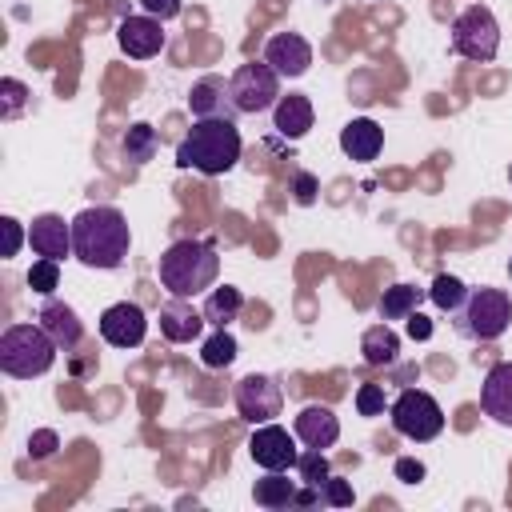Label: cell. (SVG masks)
Here are the masks:
<instances>
[{
    "mask_svg": "<svg viewBox=\"0 0 512 512\" xmlns=\"http://www.w3.org/2000/svg\"><path fill=\"white\" fill-rule=\"evenodd\" d=\"M132 248V232L120 208L96 204L72 216V256L84 268H120Z\"/></svg>",
    "mask_w": 512,
    "mask_h": 512,
    "instance_id": "cell-1",
    "label": "cell"
},
{
    "mask_svg": "<svg viewBox=\"0 0 512 512\" xmlns=\"http://www.w3.org/2000/svg\"><path fill=\"white\" fill-rule=\"evenodd\" d=\"M240 152H244V140H240L232 116H204L176 144V164L196 168L204 176H224V172L236 168Z\"/></svg>",
    "mask_w": 512,
    "mask_h": 512,
    "instance_id": "cell-2",
    "label": "cell"
},
{
    "mask_svg": "<svg viewBox=\"0 0 512 512\" xmlns=\"http://www.w3.org/2000/svg\"><path fill=\"white\" fill-rule=\"evenodd\" d=\"M156 272H160V288L168 296L192 300V296L208 292L216 284V276H220L216 244L212 240H176V244H168L160 252Z\"/></svg>",
    "mask_w": 512,
    "mask_h": 512,
    "instance_id": "cell-3",
    "label": "cell"
},
{
    "mask_svg": "<svg viewBox=\"0 0 512 512\" xmlns=\"http://www.w3.org/2000/svg\"><path fill=\"white\" fill-rule=\"evenodd\" d=\"M56 340L40 328V324H12L0 336V368L16 380H32L44 376L56 364Z\"/></svg>",
    "mask_w": 512,
    "mask_h": 512,
    "instance_id": "cell-4",
    "label": "cell"
},
{
    "mask_svg": "<svg viewBox=\"0 0 512 512\" xmlns=\"http://www.w3.org/2000/svg\"><path fill=\"white\" fill-rule=\"evenodd\" d=\"M388 420L404 440H416V444H428L444 432V412H440L436 396L424 388H404L388 404Z\"/></svg>",
    "mask_w": 512,
    "mask_h": 512,
    "instance_id": "cell-5",
    "label": "cell"
},
{
    "mask_svg": "<svg viewBox=\"0 0 512 512\" xmlns=\"http://www.w3.org/2000/svg\"><path fill=\"white\" fill-rule=\"evenodd\" d=\"M228 96L240 116H256L276 108L280 100V72L268 60H248L228 76Z\"/></svg>",
    "mask_w": 512,
    "mask_h": 512,
    "instance_id": "cell-6",
    "label": "cell"
},
{
    "mask_svg": "<svg viewBox=\"0 0 512 512\" xmlns=\"http://www.w3.org/2000/svg\"><path fill=\"white\" fill-rule=\"evenodd\" d=\"M460 316V332L472 340H496L512 324V296L504 288H472Z\"/></svg>",
    "mask_w": 512,
    "mask_h": 512,
    "instance_id": "cell-7",
    "label": "cell"
},
{
    "mask_svg": "<svg viewBox=\"0 0 512 512\" xmlns=\"http://www.w3.org/2000/svg\"><path fill=\"white\" fill-rule=\"evenodd\" d=\"M452 48L464 60H476V64L496 60V52H500V24H496L488 4H468L452 20Z\"/></svg>",
    "mask_w": 512,
    "mask_h": 512,
    "instance_id": "cell-8",
    "label": "cell"
},
{
    "mask_svg": "<svg viewBox=\"0 0 512 512\" xmlns=\"http://www.w3.org/2000/svg\"><path fill=\"white\" fill-rule=\"evenodd\" d=\"M248 456L264 468V472H288L296 468L300 460V448H296V432L280 428V424H256V432L248 436Z\"/></svg>",
    "mask_w": 512,
    "mask_h": 512,
    "instance_id": "cell-9",
    "label": "cell"
},
{
    "mask_svg": "<svg viewBox=\"0 0 512 512\" xmlns=\"http://www.w3.org/2000/svg\"><path fill=\"white\" fill-rule=\"evenodd\" d=\"M280 404H284V392H280L276 376L248 372L244 380H236V412L248 424H268L272 416H280Z\"/></svg>",
    "mask_w": 512,
    "mask_h": 512,
    "instance_id": "cell-10",
    "label": "cell"
},
{
    "mask_svg": "<svg viewBox=\"0 0 512 512\" xmlns=\"http://www.w3.org/2000/svg\"><path fill=\"white\" fill-rule=\"evenodd\" d=\"M100 336L112 344V348H140L144 336H148V316L140 304L132 300H120V304H108L100 312Z\"/></svg>",
    "mask_w": 512,
    "mask_h": 512,
    "instance_id": "cell-11",
    "label": "cell"
},
{
    "mask_svg": "<svg viewBox=\"0 0 512 512\" xmlns=\"http://www.w3.org/2000/svg\"><path fill=\"white\" fill-rule=\"evenodd\" d=\"M116 40H120V48H124V56H132V60H148V56H156L160 48H164V20H156V16H124L120 24H116Z\"/></svg>",
    "mask_w": 512,
    "mask_h": 512,
    "instance_id": "cell-12",
    "label": "cell"
},
{
    "mask_svg": "<svg viewBox=\"0 0 512 512\" xmlns=\"http://www.w3.org/2000/svg\"><path fill=\"white\" fill-rule=\"evenodd\" d=\"M264 60L280 72V80H296L312 68V44L300 32H276L264 44Z\"/></svg>",
    "mask_w": 512,
    "mask_h": 512,
    "instance_id": "cell-13",
    "label": "cell"
},
{
    "mask_svg": "<svg viewBox=\"0 0 512 512\" xmlns=\"http://www.w3.org/2000/svg\"><path fill=\"white\" fill-rule=\"evenodd\" d=\"M28 244L36 256H48V260L72 256V220L56 216V212H40L28 224Z\"/></svg>",
    "mask_w": 512,
    "mask_h": 512,
    "instance_id": "cell-14",
    "label": "cell"
},
{
    "mask_svg": "<svg viewBox=\"0 0 512 512\" xmlns=\"http://www.w3.org/2000/svg\"><path fill=\"white\" fill-rule=\"evenodd\" d=\"M292 432L304 448H332L340 440V420L328 404H304L292 420Z\"/></svg>",
    "mask_w": 512,
    "mask_h": 512,
    "instance_id": "cell-15",
    "label": "cell"
},
{
    "mask_svg": "<svg viewBox=\"0 0 512 512\" xmlns=\"http://www.w3.org/2000/svg\"><path fill=\"white\" fill-rule=\"evenodd\" d=\"M480 408L488 420L512 428V360H500L488 368V376L480 384Z\"/></svg>",
    "mask_w": 512,
    "mask_h": 512,
    "instance_id": "cell-16",
    "label": "cell"
},
{
    "mask_svg": "<svg viewBox=\"0 0 512 512\" xmlns=\"http://www.w3.org/2000/svg\"><path fill=\"white\" fill-rule=\"evenodd\" d=\"M36 324L56 340L60 352H72L84 340V324H80L76 308H68L64 300H44L40 312H36Z\"/></svg>",
    "mask_w": 512,
    "mask_h": 512,
    "instance_id": "cell-17",
    "label": "cell"
},
{
    "mask_svg": "<svg viewBox=\"0 0 512 512\" xmlns=\"http://www.w3.org/2000/svg\"><path fill=\"white\" fill-rule=\"evenodd\" d=\"M340 148H344L348 160L368 164V160H376L380 148H384V128H380L372 116H352V120L340 128Z\"/></svg>",
    "mask_w": 512,
    "mask_h": 512,
    "instance_id": "cell-18",
    "label": "cell"
},
{
    "mask_svg": "<svg viewBox=\"0 0 512 512\" xmlns=\"http://www.w3.org/2000/svg\"><path fill=\"white\" fill-rule=\"evenodd\" d=\"M204 312H196L184 296H172L164 308H160V332L172 340V344H192L200 332H204Z\"/></svg>",
    "mask_w": 512,
    "mask_h": 512,
    "instance_id": "cell-19",
    "label": "cell"
},
{
    "mask_svg": "<svg viewBox=\"0 0 512 512\" xmlns=\"http://www.w3.org/2000/svg\"><path fill=\"white\" fill-rule=\"evenodd\" d=\"M312 120H316L312 100H308V96H300V92L280 96V100H276V108H272V128H276V136H284V140H300V136H308Z\"/></svg>",
    "mask_w": 512,
    "mask_h": 512,
    "instance_id": "cell-20",
    "label": "cell"
},
{
    "mask_svg": "<svg viewBox=\"0 0 512 512\" xmlns=\"http://www.w3.org/2000/svg\"><path fill=\"white\" fill-rule=\"evenodd\" d=\"M188 108H192L196 120L236 112V108H232V96H228V84H224L220 76H204V80H196L192 92H188Z\"/></svg>",
    "mask_w": 512,
    "mask_h": 512,
    "instance_id": "cell-21",
    "label": "cell"
},
{
    "mask_svg": "<svg viewBox=\"0 0 512 512\" xmlns=\"http://www.w3.org/2000/svg\"><path fill=\"white\" fill-rule=\"evenodd\" d=\"M240 308H244V292L236 288V284H220V288H212L208 292V300H204V320L212 324V328H228L236 316H240Z\"/></svg>",
    "mask_w": 512,
    "mask_h": 512,
    "instance_id": "cell-22",
    "label": "cell"
},
{
    "mask_svg": "<svg viewBox=\"0 0 512 512\" xmlns=\"http://www.w3.org/2000/svg\"><path fill=\"white\" fill-rule=\"evenodd\" d=\"M420 300H424V288H416V284H392V288H384V296H380V320H408L416 308H420Z\"/></svg>",
    "mask_w": 512,
    "mask_h": 512,
    "instance_id": "cell-23",
    "label": "cell"
},
{
    "mask_svg": "<svg viewBox=\"0 0 512 512\" xmlns=\"http://www.w3.org/2000/svg\"><path fill=\"white\" fill-rule=\"evenodd\" d=\"M252 500L260 504V508H288L292 500H296V480H288L284 472H268V476H260L256 484H252Z\"/></svg>",
    "mask_w": 512,
    "mask_h": 512,
    "instance_id": "cell-24",
    "label": "cell"
},
{
    "mask_svg": "<svg viewBox=\"0 0 512 512\" xmlns=\"http://www.w3.org/2000/svg\"><path fill=\"white\" fill-rule=\"evenodd\" d=\"M360 352H364V360H368V364H392V360H396V352H400V336L388 328V320H380V324H372V328L364 332Z\"/></svg>",
    "mask_w": 512,
    "mask_h": 512,
    "instance_id": "cell-25",
    "label": "cell"
},
{
    "mask_svg": "<svg viewBox=\"0 0 512 512\" xmlns=\"http://www.w3.org/2000/svg\"><path fill=\"white\" fill-rule=\"evenodd\" d=\"M156 144H160V140H156V128L140 120V124H132V128L124 132L120 152H124V160H128V164H148V160L156 156Z\"/></svg>",
    "mask_w": 512,
    "mask_h": 512,
    "instance_id": "cell-26",
    "label": "cell"
},
{
    "mask_svg": "<svg viewBox=\"0 0 512 512\" xmlns=\"http://www.w3.org/2000/svg\"><path fill=\"white\" fill-rule=\"evenodd\" d=\"M468 292H472V288H464V280H460V276L440 272V276L432 280V288H428V300H432L440 312H460V308H464V300H468Z\"/></svg>",
    "mask_w": 512,
    "mask_h": 512,
    "instance_id": "cell-27",
    "label": "cell"
},
{
    "mask_svg": "<svg viewBox=\"0 0 512 512\" xmlns=\"http://www.w3.org/2000/svg\"><path fill=\"white\" fill-rule=\"evenodd\" d=\"M236 360V336L228 328H212V336L200 344V364L204 368H228Z\"/></svg>",
    "mask_w": 512,
    "mask_h": 512,
    "instance_id": "cell-28",
    "label": "cell"
},
{
    "mask_svg": "<svg viewBox=\"0 0 512 512\" xmlns=\"http://www.w3.org/2000/svg\"><path fill=\"white\" fill-rule=\"evenodd\" d=\"M296 472H300V484L320 488V484L332 476V464H328L324 448H304V452H300V460H296Z\"/></svg>",
    "mask_w": 512,
    "mask_h": 512,
    "instance_id": "cell-29",
    "label": "cell"
},
{
    "mask_svg": "<svg viewBox=\"0 0 512 512\" xmlns=\"http://www.w3.org/2000/svg\"><path fill=\"white\" fill-rule=\"evenodd\" d=\"M28 84H20L16 76H4L0 80V120H16L24 108H28Z\"/></svg>",
    "mask_w": 512,
    "mask_h": 512,
    "instance_id": "cell-30",
    "label": "cell"
},
{
    "mask_svg": "<svg viewBox=\"0 0 512 512\" xmlns=\"http://www.w3.org/2000/svg\"><path fill=\"white\" fill-rule=\"evenodd\" d=\"M56 284H60V260L40 256V260L28 268V288H32L36 296H52V292H56Z\"/></svg>",
    "mask_w": 512,
    "mask_h": 512,
    "instance_id": "cell-31",
    "label": "cell"
},
{
    "mask_svg": "<svg viewBox=\"0 0 512 512\" xmlns=\"http://www.w3.org/2000/svg\"><path fill=\"white\" fill-rule=\"evenodd\" d=\"M384 408H388L384 384H360V392H356V412H360V416H380Z\"/></svg>",
    "mask_w": 512,
    "mask_h": 512,
    "instance_id": "cell-32",
    "label": "cell"
},
{
    "mask_svg": "<svg viewBox=\"0 0 512 512\" xmlns=\"http://www.w3.org/2000/svg\"><path fill=\"white\" fill-rule=\"evenodd\" d=\"M320 496H324V504H332V508H348V504L356 500L352 484H348V480H340V476H328V480L320 484Z\"/></svg>",
    "mask_w": 512,
    "mask_h": 512,
    "instance_id": "cell-33",
    "label": "cell"
},
{
    "mask_svg": "<svg viewBox=\"0 0 512 512\" xmlns=\"http://www.w3.org/2000/svg\"><path fill=\"white\" fill-rule=\"evenodd\" d=\"M60 448V436L52 432V428H36L32 436H28V456L32 460H44V456H52Z\"/></svg>",
    "mask_w": 512,
    "mask_h": 512,
    "instance_id": "cell-34",
    "label": "cell"
},
{
    "mask_svg": "<svg viewBox=\"0 0 512 512\" xmlns=\"http://www.w3.org/2000/svg\"><path fill=\"white\" fill-rule=\"evenodd\" d=\"M0 228H4V260H12V256L20 252V244L28 240V232L20 228L16 216H0Z\"/></svg>",
    "mask_w": 512,
    "mask_h": 512,
    "instance_id": "cell-35",
    "label": "cell"
},
{
    "mask_svg": "<svg viewBox=\"0 0 512 512\" xmlns=\"http://www.w3.org/2000/svg\"><path fill=\"white\" fill-rule=\"evenodd\" d=\"M316 188H320V184H316L312 172H292V200H296V204H312V200H316Z\"/></svg>",
    "mask_w": 512,
    "mask_h": 512,
    "instance_id": "cell-36",
    "label": "cell"
},
{
    "mask_svg": "<svg viewBox=\"0 0 512 512\" xmlns=\"http://www.w3.org/2000/svg\"><path fill=\"white\" fill-rule=\"evenodd\" d=\"M140 8H144L148 16H156V20H172V16H180L184 0H140Z\"/></svg>",
    "mask_w": 512,
    "mask_h": 512,
    "instance_id": "cell-37",
    "label": "cell"
},
{
    "mask_svg": "<svg viewBox=\"0 0 512 512\" xmlns=\"http://www.w3.org/2000/svg\"><path fill=\"white\" fill-rule=\"evenodd\" d=\"M396 480H404V484L424 480V464H420V460H412V456H400V460H396Z\"/></svg>",
    "mask_w": 512,
    "mask_h": 512,
    "instance_id": "cell-38",
    "label": "cell"
},
{
    "mask_svg": "<svg viewBox=\"0 0 512 512\" xmlns=\"http://www.w3.org/2000/svg\"><path fill=\"white\" fill-rule=\"evenodd\" d=\"M408 336H412V340H428V336H432V320L420 316V312H412V316H408Z\"/></svg>",
    "mask_w": 512,
    "mask_h": 512,
    "instance_id": "cell-39",
    "label": "cell"
},
{
    "mask_svg": "<svg viewBox=\"0 0 512 512\" xmlns=\"http://www.w3.org/2000/svg\"><path fill=\"white\" fill-rule=\"evenodd\" d=\"M508 272H512V260H508Z\"/></svg>",
    "mask_w": 512,
    "mask_h": 512,
    "instance_id": "cell-40",
    "label": "cell"
},
{
    "mask_svg": "<svg viewBox=\"0 0 512 512\" xmlns=\"http://www.w3.org/2000/svg\"><path fill=\"white\" fill-rule=\"evenodd\" d=\"M508 180H512V168H508Z\"/></svg>",
    "mask_w": 512,
    "mask_h": 512,
    "instance_id": "cell-41",
    "label": "cell"
}]
</instances>
